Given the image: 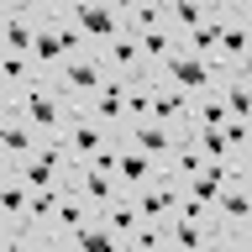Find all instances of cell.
I'll list each match as a JSON object with an SVG mask.
<instances>
[{"instance_id": "cell-10", "label": "cell", "mask_w": 252, "mask_h": 252, "mask_svg": "<svg viewBox=\"0 0 252 252\" xmlns=\"http://www.w3.org/2000/svg\"><path fill=\"white\" fill-rule=\"evenodd\" d=\"M37 142H42V131H37L27 116L0 110V153H5V163H27V158L37 153Z\"/></svg>"}, {"instance_id": "cell-24", "label": "cell", "mask_w": 252, "mask_h": 252, "mask_svg": "<svg viewBox=\"0 0 252 252\" xmlns=\"http://www.w3.org/2000/svg\"><path fill=\"white\" fill-rule=\"evenodd\" d=\"M100 220H105L110 231H116V236H121V242H126V236H131V226H137V220H142V210H137V200H131V194H126V189H121V194H116V200H110L105 210H100Z\"/></svg>"}, {"instance_id": "cell-25", "label": "cell", "mask_w": 252, "mask_h": 252, "mask_svg": "<svg viewBox=\"0 0 252 252\" xmlns=\"http://www.w3.org/2000/svg\"><path fill=\"white\" fill-rule=\"evenodd\" d=\"M231 116H226V105H220V94L216 90H205L189 100V126H226Z\"/></svg>"}, {"instance_id": "cell-27", "label": "cell", "mask_w": 252, "mask_h": 252, "mask_svg": "<svg viewBox=\"0 0 252 252\" xmlns=\"http://www.w3.org/2000/svg\"><path fill=\"white\" fill-rule=\"evenodd\" d=\"M147 110H153V74L126 79V116L131 121H147Z\"/></svg>"}, {"instance_id": "cell-12", "label": "cell", "mask_w": 252, "mask_h": 252, "mask_svg": "<svg viewBox=\"0 0 252 252\" xmlns=\"http://www.w3.org/2000/svg\"><path fill=\"white\" fill-rule=\"evenodd\" d=\"M131 200H137V210H142V216L168 220L173 210H179V179H168V173H153L142 189H131Z\"/></svg>"}, {"instance_id": "cell-14", "label": "cell", "mask_w": 252, "mask_h": 252, "mask_svg": "<svg viewBox=\"0 0 252 252\" xmlns=\"http://www.w3.org/2000/svg\"><path fill=\"white\" fill-rule=\"evenodd\" d=\"M184 137V131H173V126H153V121H131L126 126V142L137 147V153H147L158 163V173H163V163H168V147Z\"/></svg>"}, {"instance_id": "cell-19", "label": "cell", "mask_w": 252, "mask_h": 252, "mask_svg": "<svg viewBox=\"0 0 252 252\" xmlns=\"http://www.w3.org/2000/svg\"><path fill=\"white\" fill-rule=\"evenodd\" d=\"M121 16H126V32H131V37L168 27V5H163V0H121Z\"/></svg>"}, {"instance_id": "cell-6", "label": "cell", "mask_w": 252, "mask_h": 252, "mask_svg": "<svg viewBox=\"0 0 252 252\" xmlns=\"http://www.w3.org/2000/svg\"><path fill=\"white\" fill-rule=\"evenodd\" d=\"M189 100H194L189 90H179V84L153 74V110H147V121L153 126H173V131L189 137Z\"/></svg>"}, {"instance_id": "cell-4", "label": "cell", "mask_w": 252, "mask_h": 252, "mask_svg": "<svg viewBox=\"0 0 252 252\" xmlns=\"http://www.w3.org/2000/svg\"><path fill=\"white\" fill-rule=\"evenodd\" d=\"M68 16H74V27L90 37V47L100 53L105 42H116V37H126V16L116 0H74L68 5Z\"/></svg>"}, {"instance_id": "cell-7", "label": "cell", "mask_w": 252, "mask_h": 252, "mask_svg": "<svg viewBox=\"0 0 252 252\" xmlns=\"http://www.w3.org/2000/svg\"><path fill=\"white\" fill-rule=\"evenodd\" d=\"M63 142H68V153H74V158H94L110 142V131L90 116L84 100H74V105H68V126H63Z\"/></svg>"}, {"instance_id": "cell-1", "label": "cell", "mask_w": 252, "mask_h": 252, "mask_svg": "<svg viewBox=\"0 0 252 252\" xmlns=\"http://www.w3.org/2000/svg\"><path fill=\"white\" fill-rule=\"evenodd\" d=\"M68 94L53 84V74H37L27 90L16 94V100H0V110H16V116H27L42 137H63V126H68Z\"/></svg>"}, {"instance_id": "cell-28", "label": "cell", "mask_w": 252, "mask_h": 252, "mask_svg": "<svg viewBox=\"0 0 252 252\" xmlns=\"http://www.w3.org/2000/svg\"><path fill=\"white\" fill-rule=\"evenodd\" d=\"M163 5H168V27L179 32V37L205 21V0H163Z\"/></svg>"}, {"instance_id": "cell-13", "label": "cell", "mask_w": 252, "mask_h": 252, "mask_svg": "<svg viewBox=\"0 0 252 252\" xmlns=\"http://www.w3.org/2000/svg\"><path fill=\"white\" fill-rule=\"evenodd\" d=\"M100 216V205H90L84 194H63V205H58V216H53V252H68V236L84 226V220H94Z\"/></svg>"}, {"instance_id": "cell-8", "label": "cell", "mask_w": 252, "mask_h": 252, "mask_svg": "<svg viewBox=\"0 0 252 252\" xmlns=\"http://www.w3.org/2000/svg\"><path fill=\"white\" fill-rule=\"evenodd\" d=\"M216 220L226 226V231L247 236V226H252V184H247V173L226 179V189L216 194Z\"/></svg>"}, {"instance_id": "cell-3", "label": "cell", "mask_w": 252, "mask_h": 252, "mask_svg": "<svg viewBox=\"0 0 252 252\" xmlns=\"http://www.w3.org/2000/svg\"><path fill=\"white\" fill-rule=\"evenodd\" d=\"M53 84H58L68 100H94V94L110 84V68H105V58H100V53H74V58L58 63Z\"/></svg>"}, {"instance_id": "cell-11", "label": "cell", "mask_w": 252, "mask_h": 252, "mask_svg": "<svg viewBox=\"0 0 252 252\" xmlns=\"http://www.w3.org/2000/svg\"><path fill=\"white\" fill-rule=\"evenodd\" d=\"M84 105H90V116L105 126L110 137H126V126H131V116H126V79H110L105 90L94 100H84Z\"/></svg>"}, {"instance_id": "cell-20", "label": "cell", "mask_w": 252, "mask_h": 252, "mask_svg": "<svg viewBox=\"0 0 252 252\" xmlns=\"http://www.w3.org/2000/svg\"><path fill=\"white\" fill-rule=\"evenodd\" d=\"M137 47H142V68H147V74H158V68H163V63L179 53V32H173V27L142 32V37H137Z\"/></svg>"}, {"instance_id": "cell-2", "label": "cell", "mask_w": 252, "mask_h": 252, "mask_svg": "<svg viewBox=\"0 0 252 252\" xmlns=\"http://www.w3.org/2000/svg\"><path fill=\"white\" fill-rule=\"evenodd\" d=\"M5 168H16L32 189H53V184H68L74 153H68V142H63V137H42L27 163H5V158H0V173H5Z\"/></svg>"}, {"instance_id": "cell-18", "label": "cell", "mask_w": 252, "mask_h": 252, "mask_svg": "<svg viewBox=\"0 0 252 252\" xmlns=\"http://www.w3.org/2000/svg\"><path fill=\"white\" fill-rule=\"evenodd\" d=\"M121 247H126V242L110 231L100 216H94V220H84V226L68 236V252H121ZM126 252H131V247H126Z\"/></svg>"}, {"instance_id": "cell-26", "label": "cell", "mask_w": 252, "mask_h": 252, "mask_svg": "<svg viewBox=\"0 0 252 252\" xmlns=\"http://www.w3.org/2000/svg\"><path fill=\"white\" fill-rule=\"evenodd\" d=\"M189 137L200 142V153L210 158V163H231V147L220 137V126H189ZM231 168H247V163H231Z\"/></svg>"}, {"instance_id": "cell-9", "label": "cell", "mask_w": 252, "mask_h": 252, "mask_svg": "<svg viewBox=\"0 0 252 252\" xmlns=\"http://www.w3.org/2000/svg\"><path fill=\"white\" fill-rule=\"evenodd\" d=\"M68 189H74V194H84L90 205H100V210L121 194L116 173H105L100 163H90V158H74V168H68Z\"/></svg>"}, {"instance_id": "cell-23", "label": "cell", "mask_w": 252, "mask_h": 252, "mask_svg": "<svg viewBox=\"0 0 252 252\" xmlns=\"http://www.w3.org/2000/svg\"><path fill=\"white\" fill-rule=\"evenodd\" d=\"M126 247L131 252H168V220L142 216L137 226H131V236H126Z\"/></svg>"}, {"instance_id": "cell-21", "label": "cell", "mask_w": 252, "mask_h": 252, "mask_svg": "<svg viewBox=\"0 0 252 252\" xmlns=\"http://www.w3.org/2000/svg\"><path fill=\"white\" fill-rule=\"evenodd\" d=\"M74 58L68 47H63V37L53 27H37V42H32V63H37V74H58V63Z\"/></svg>"}, {"instance_id": "cell-16", "label": "cell", "mask_w": 252, "mask_h": 252, "mask_svg": "<svg viewBox=\"0 0 252 252\" xmlns=\"http://www.w3.org/2000/svg\"><path fill=\"white\" fill-rule=\"evenodd\" d=\"M100 58H105L110 79H137V74H147V68H142V47H137L131 32L116 37V42H105V47H100Z\"/></svg>"}, {"instance_id": "cell-17", "label": "cell", "mask_w": 252, "mask_h": 252, "mask_svg": "<svg viewBox=\"0 0 252 252\" xmlns=\"http://www.w3.org/2000/svg\"><path fill=\"white\" fill-rule=\"evenodd\" d=\"M27 210H32V184L16 168H5L0 173V220H27Z\"/></svg>"}, {"instance_id": "cell-22", "label": "cell", "mask_w": 252, "mask_h": 252, "mask_svg": "<svg viewBox=\"0 0 252 252\" xmlns=\"http://www.w3.org/2000/svg\"><path fill=\"white\" fill-rule=\"evenodd\" d=\"M205 163H210V158L200 153V142H194V137H179V142L168 147V163H163V173H168V179H184V173L205 168Z\"/></svg>"}, {"instance_id": "cell-5", "label": "cell", "mask_w": 252, "mask_h": 252, "mask_svg": "<svg viewBox=\"0 0 252 252\" xmlns=\"http://www.w3.org/2000/svg\"><path fill=\"white\" fill-rule=\"evenodd\" d=\"M216 58L226 63V74H236V68H252V32H247V11H242L236 0H231V16H226V27H220Z\"/></svg>"}, {"instance_id": "cell-15", "label": "cell", "mask_w": 252, "mask_h": 252, "mask_svg": "<svg viewBox=\"0 0 252 252\" xmlns=\"http://www.w3.org/2000/svg\"><path fill=\"white\" fill-rule=\"evenodd\" d=\"M5 42H0V53H32V42H37V16H32V5H5V32H0Z\"/></svg>"}]
</instances>
